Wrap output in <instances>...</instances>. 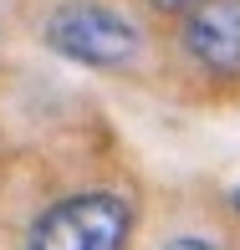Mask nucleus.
Here are the masks:
<instances>
[{
  "mask_svg": "<svg viewBox=\"0 0 240 250\" xmlns=\"http://www.w3.org/2000/svg\"><path fill=\"white\" fill-rule=\"evenodd\" d=\"M133 204L118 189H82L46 204L26 230V250H128Z\"/></svg>",
  "mask_w": 240,
  "mask_h": 250,
  "instance_id": "obj_1",
  "label": "nucleus"
},
{
  "mask_svg": "<svg viewBox=\"0 0 240 250\" xmlns=\"http://www.w3.org/2000/svg\"><path fill=\"white\" fill-rule=\"evenodd\" d=\"M46 46L56 56L77 66H92V72H123V66L138 62L143 36L123 10L97 5V0H66L51 10L46 21Z\"/></svg>",
  "mask_w": 240,
  "mask_h": 250,
  "instance_id": "obj_2",
  "label": "nucleus"
},
{
  "mask_svg": "<svg viewBox=\"0 0 240 250\" xmlns=\"http://www.w3.org/2000/svg\"><path fill=\"white\" fill-rule=\"evenodd\" d=\"M179 41L210 77H240V0H194L184 10Z\"/></svg>",
  "mask_w": 240,
  "mask_h": 250,
  "instance_id": "obj_3",
  "label": "nucleus"
},
{
  "mask_svg": "<svg viewBox=\"0 0 240 250\" xmlns=\"http://www.w3.org/2000/svg\"><path fill=\"white\" fill-rule=\"evenodd\" d=\"M164 250H220V245L204 235H174V240H164Z\"/></svg>",
  "mask_w": 240,
  "mask_h": 250,
  "instance_id": "obj_4",
  "label": "nucleus"
},
{
  "mask_svg": "<svg viewBox=\"0 0 240 250\" xmlns=\"http://www.w3.org/2000/svg\"><path fill=\"white\" fill-rule=\"evenodd\" d=\"M148 5H153L158 16H184V10L194 5V0H148Z\"/></svg>",
  "mask_w": 240,
  "mask_h": 250,
  "instance_id": "obj_5",
  "label": "nucleus"
},
{
  "mask_svg": "<svg viewBox=\"0 0 240 250\" xmlns=\"http://www.w3.org/2000/svg\"><path fill=\"white\" fill-rule=\"evenodd\" d=\"M235 209H240V189H235Z\"/></svg>",
  "mask_w": 240,
  "mask_h": 250,
  "instance_id": "obj_6",
  "label": "nucleus"
}]
</instances>
